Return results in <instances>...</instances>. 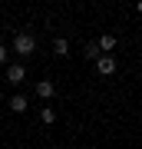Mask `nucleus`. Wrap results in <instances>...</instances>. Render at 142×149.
Instances as JSON below:
<instances>
[{"instance_id":"obj_1","label":"nucleus","mask_w":142,"mask_h":149,"mask_svg":"<svg viewBox=\"0 0 142 149\" xmlns=\"http://www.w3.org/2000/svg\"><path fill=\"white\" fill-rule=\"evenodd\" d=\"M33 50H37V40H33L30 33H17V40H13V53H20V56H30Z\"/></svg>"},{"instance_id":"obj_2","label":"nucleus","mask_w":142,"mask_h":149,"mask_svg":"<svg viewBox=\"0 0 142 149\" xmlns=\"http://www.w3.org/2000/svg\"><path fill=\"white\" fill-rule=\"evenodd\" d=\"M96 73H99V76L116 73V56H99V60H96Z\"/></svg>"},{"instance_id":"obj_3","label":"nucleus","mask_w":142,"mask_h":149,"mask_svg":"<svg viewBox=\"0 0 142 149\" xmlns=\"http://www.w3.org/2000/svg\"><path fill=\"white\" fill-rule=\"evenodd\" d=\"M23 76H26V70H23L20 63H10V66H7V80H10V86L23 83Z\"/></svg>"},{"instance_id":"obj_4","label":"nucleus","mask_w":142,"mask_h":149,"mask_svg":"<svg viewBox=\"0 0 142 149\" xmlns=\"http://www.w3.org/2000/svg\"><path fill=\"white\" fill-rule=\"evenodd\" d=\"M53 93H56V86H53L50 80H37V96L40 100H50Z\"/></svg>"},{"instance_id":"obj_5","label":"nucleus","mask_w":142,"mask_h":149,"mask_svg":"<svg viewBox=\"0 0 142 149\" xmlns=\"http://www.w3.org/2000/svg\"><path fill=\"white\" fill-rule=\"evenodd\" d=\"M99 50H103V56H112V50H116V37H112V33L99 37Z\"/></svg>"},{"instance_id":"obj_6","label":"nucleus","mask_w":142,"mask_h":149,"mask_svg":"<svg viewBox=\"0 0 142 149\" xmlns=\"http://www.w3.org/2000/svg\"><path fill=\"white\" fill-rule=\"evenodd\" d=\"M26 106H30V103H26V96H20V93L10 96V109H13V113H26Z\"/></svg>"},{"instance_id":"obj_7","label":"nucleus","mask_w":142,"mask_h":149,"mask_svg":"<svg viewBox=\"0 0 142 149\" xmlns=\"http://www.w3.org/2000/svg\"><path fill=\"white\" fill-rule=\"evenodd\" d=\"M53 53H56V56H66V53H69V43H66L63 37H56V40H53Z\"/></svg>"},{"instance_id":"obj_8","label":"nucleus","mask_w":142,"mask_h":149,"mask_svg":"<svg viewBox=\"0 0 142 149\" xmlns=\"http://www.w3.org/2000/svg\"><path fill=\"white\" fill-rule=\"evenodd\" d=\"M86 56H89V60H99V56H103V50H99V40H96V43H86Z\"/></svg>"},{"instance_id":"obj_9","label":"nucleus","mask_w":142,"mask_h":149,"mask_svg":"<svg viewBox=\"0 0 142 149\" xmlns=\"http://www.w3.org/2000/svg\"><path fill=\"white\" fill-rule=\"evenodd\" d=\"M40 116H43V123H46V126H50V123H56V109H50V106H46V109L40 113Z\"/></svg>"},{"instance_id":"obj_10","label":"nucleus","mask_w":142,"mask_h":149,"mask_svg":"<svg viewBox=\"0 0 142 149\" xmlns=\"http://www.w3.org/2000/svg\"><path fill=\"white\" fill-rule=\"evenodd\" d=\"M7 56H10V50H7L3 43H0V63H7Z\"/></svg>"},{"instance_id":"obj_11","label":"nucleus","mask_w":142,"mask_h":149,"mask_svg":"<svg viewBox=\"0 0 142 149\" xmlns=\"http://www.w3.org/2000/svg\"><path fill=\"white\" fill-rule=\"evenodd\" d=\"M136 13H139V17H142V0H139V3H136Z\"/></svg>"}]
</instances>
